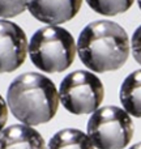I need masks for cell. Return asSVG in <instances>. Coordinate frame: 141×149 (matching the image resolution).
Segmentation results:
<instances>
[{
    "instance_id": "6da1fadb",
    "label": "cell",
    "mask_w": 141,
    "mask_h": 149,
    "mask_svg": "<svg viewBox=\"0 0 141 149\" xmlns=\"http://www.w3.org/2000/svg\"><path fill=\"white\" fill-rule=\"evenodd\" d=\"M131 41L127 31L114 21L88 24L77 39V54L86 68L105 73L122 68L128 60Z\"/></svg>"
},
{
    "instance_id": "5b68a950",
    "label": "cell",
    "mask_w": 141,
    "mask_h": 149,
    "mask_svg": "<svg viewBox=\"0 0 141 149\" xmlns=\"http://www.w3.org/2000/svg\"><path fill=\"white\" fill-rule=\"evenodd\" d=\"M105 97L103 84L94 73L78 70L68 73L59 86V100L67 111L76 115L94 113Z\"/></svg>"
},
{
    "instance_id": "7c38bea8",
    "label": "cell",
    "mask_w": 141,
    "mask_h": 149,
    "mask_svg": "<svg viewBox=\"0 0 141 149\" xmlns=\"http://www.w3.org/2000/svg\"><path fill=\"white\" fill-rule=\"evenodd\" d=\"M29 0H0V18H10L21 15L28 8Z\"/></svg>"
},
{
    "instance_id": "9a60e30c",
    "label": "cell",
    "mask_w": 141,
    "mask_h": 149,
    "mask_svg": "<svg viewBox=\"0 0 141 149\" xmlns=\"http://www.w3.org/2000/svg\"><path fill=\"white\" fill-rule=\"evenodd\" d=\"M129 149H141V143H137V144H135V145H132Z\"/></svg>"
},
{
    "instance_id": "8992f818",
    "label": "cell",
    "mask_w": 141,
    "mask_h": 149,
    "mask_svg": "<svg viewBox=\"0 0 141 149\" xmlns=\"http://www.w3.org/2000/svg\"><path fill=\"white\" fill-rule=\"evenodd\" d=\"M29 42L17 24L0 20V73H9L24 64Z\"/></svg>"
},
{
    "instance_id": "52a82bcc",
    "label": "cell",
    "mask_w": 141,
    "mask_h": 149,
    "mask_svg": "<svg viewBox=\"0 0 141 149\" xmlns=\"http://www.w3.org/2000/svg\"><path fill=\"white\" fill-rule=\"evenodd\" d=\"M82 0H29L26 9L35 20L47 25H60L78 13Z\"/></svg>"
},
{
    "instance_id": "7a4b0ae2",
    "label": "cell",
    "mask_w": 141,
    "mask_h": 149,
    "mask_svg": "<svg viewBox=\"0 0 141 149\" xmlns=\"http://www.w3.org/2000/svg\"><path fill=\"white\" fill-rule=\"evenodd\" d=\"M59 102L55 84L42 73L20 74L7 90V103L13 116L31 127L51 120L58 113Z\"/></svg>"
},
{
    "instance_id": "2e32d148",
    "label": "cell",
    "mask_w": 141,
    "mask_h": 149,
    "mask_svg": "<svg viewBox=\"0 0 141 149\" xmlns=\"http://www.w3.org/2000/svg\"><path fill=\"white\" fill-rule=\"evenodd\" d=\"M137 3H139V7H140V9H141V0H137Z\"/></svg>"
},
{
    "instance_id": "30bf717a",
    "label": "cell",
    "mask_w": 141,
    "mask_h": 149,
    "mask_svg": "<svg viewBox=\"0 0 141 149\" xmlns=\"http://www.w3.org/2000/svg\"><path fill=\"white\" fill-rule=\"evenodd\" d=\"M47 149H94L86 134L76 128H64L50 139Z\"/></svg>"
},
{
    "instance_id": "ba28073f",
    "label": "cell",
    "mask_w": 141,
    "mask_h": 149,
    "mask_svg": "<svg viewBox=\"0 0 141 149\" xmlns=\"http://www.w3.org/2000/svg\"><path fill=\"white\" fill-rule=\"evenodd\" d=\"M0 149H47L42 135L28 124H13L0 132Z\"/></svg>"
},
{
    "instance_id": "3957f363",
    "label": "cell",
    "mask_w": 141,
    "mask_h": 149,
    "mask_svg": "<svg viewBox=\"0 0 141 149\" xmlns=\"http://www.w3.org/2000/svg\"><path fill=\"white\" fill-rule=\"evenodd\" d=\"M76 51L73 36L59 25L38 29L31 36L28 49L31 63L46 73H59L69 68Z\"/></svg>"
},
{
    "instance_id": "9c48e42d",
    "label": "cell",
    "mask_w": 141,
    "mask_h": 149,
    "mask_svg": "<svg viewBox=\"0 0 141 149\" xmlns=\"http://www.w3.org/2000/svg\"><path fill=\"white\" fill-rule=\"evenodd\" d=\"M120 102L124 110L135 118H141V70L133 71L120 86Z\"/></svg>"
},
{
    "instance_id": "5bb4252c",
    "label": "cell",
    "mask_w": 141,
    "mask_h": 149,
    "mask_svg": "<svg viewBox=\"0 0 141 149\" xmlns=\"http://www.w3.org/2000/svg\"><path fill=\"white\" fill-rule=\"evenodd\" d=\"M8 103L5 102V100L0 95V132L4 130L5 124L8 120Z\"/></svg>"
},
{
    "instance_id": "8fae6325",
    "label": "cell",
    "mask_w": 141,
    "mask_h": 149,
    "mask_svg": "<svg viewBox=\"0 0 141 149\" xmlns=\"http://www.w3.org/2000/svg\"><path fill=\"white\" fill-rule=\"evenodd\" d=\"M86 3L98 15L113 17L127 12L133 5L135 0H86Z\"/></svg>"
},
{
    "instance_id": "4fadbf2b",
    "label": "cell",
    "mask_w": 141,
    "mask_h": 149,
    "mask_svg": "<svg viewBox=\"0 0 141 149\" xmlns=\"http://www.w3.org/2000/svg\"><path fill=\"white\" fill-rule=\"evenodd\" d=\"M131 50L135 60L141 65V25L135 30L131 38Z\"/></svg>"
},
{
    "instance_id": "277c9868",
    "label": "cell",
    "mask_w": 141,
    "mask_h": 149,
    "mask_svg": "<svg viewBox=\"0 0 141 149\" xmlns=\"http://www.w3.org/2000/svg\"><path fill=\"white\" fill-rule=\"evenodd\" d=\"M88 136L97 149H124L133 136V122L118 106L99 107L88 122Z\"/></svg>"
}]
</instances>
